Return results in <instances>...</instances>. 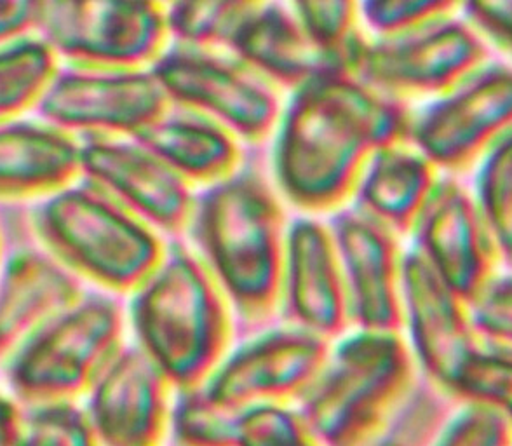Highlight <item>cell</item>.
Listing matches in <instances>:
<instances>
[{"mask_svg":"<svg viewBox=\"0 0 512 446\" xmlns=\"http://www.w3.org/2000/svg\"><path fill=\"white\" fill-rule=\"evenodd\" d=\"M314 41L349 65L359 39V0H284Z\"/></svg>","mask_w":512,"mask_h":446,"instance_id":"cell-30","label":"cell"},{"mask_svg":"<svg viewBox=\"0 0 512 446\" xmlns=\"http://www.w3.org/2000/svg\"><path fill=\"white\" fill-rule=\"evenodd\" d=\"M81 178L159 232L178 237L187 229L196 189L135 138L86 136Z\"/></svg>","mask_w":512,"mask_h":446,"instance_id":"cell-13","label":"cell"},{"mask_svg":"<svg viewBox=\"0 0 512 446\" xmlns=\"http://www.w3.org/2000/svg\"><path fill=\"white\" fill-rule=\"evenodd\" d=\"M403 304L415 363L427 379L450 391L462 363L479 349L469 305L417 250L403 257Z\"/></svg>","mask_w":512,"mask_h":446,"instance_id":"cell-18","label":"cell"},{"mask_svg":"<svg viewBox=\"0 0 512 446\" xmlns=\"http://www.w3.org/2000/svg\"><path fill=\"white\" fill-rule=\"evenodd\" d=\"M269 0H168L171 42L225 48L232 34Z\"/></svg>","mask_w":512,"mask_h":446,"instance_id":"cell-26","label":"cell"},{"mask_svg":"<svg viewBox=\"0 0 512 446\" xmlns=\"http://www.w3.org/2000/svg\"><path fill=\"white\" fill-rule=\"evenodd\" d=\"M32 222L53 257L110 293H131L166 251L159 230L84 178L46 196Z\"/></svg>","mask_w":512,"mask_h":446,"instance_id":"cell-5","label":"cell"},{"mask_svg":"<svg viewBox=\"0 0 512 446\" xmlns=\"http://www.w3.org/2000/svg\"><path fill=\"white\" fill-rule=\"evenodd\" d=\"M133 138L161 157L194 189L220 182L246 159V145L229 129L173 105Z\"/></svg>","mask_w":512,"mask_h":446,"instance_id":"cell-22","label":"cell"},{"mask_svg":"<svg viewBox=\"0 0 512 446\" xmlns=\"http://www.w3.org/2000/svg\"><path fill=\"white\" fill-rule=\"evenodd\" d=\"M269 431L267 403L222 405L209 399L201 386L175 389L168 434L176 445L263 446Z\"/></svg>","mask_w":512,"mask_h":446,"instance_id":"cell-24","label":"cell"},{"mask_svg":"<svg viewBox=\"0 0 512 446\" xmlns=\"http://www.w3.org/2000/svg\"><path fill=\"white\" fill-rule=\"evenodd\" d=\"M150 70L173 107L218 122L246 147L269 143L284 93L227 49L171 42Z\"/></svg>","mask_w":512,"mask_h":446,"instance_id":"cell-7","label":"cell"},{"mask_svg":"<svg viewBox=\"0 0 512 446\" xmlns=\"http://www.w3.org/2000/svg\"><path fill=\"white\" fill-rule=\"evenodd\" d=\"M485 61L478 32L465 21L446 18L406 34L377 35L373 41L361 37L349 68L371 88L406 102L450 93Z\"/></svg>","mask_w":512,"mask_h":446,"instance_id":"cell-9","label":"cell"},{"mask_svg":"<svg viewBox=\"0 0 512 446\" xmlns=\"http://www.w3.org/2000/svg\"><path fill=\"white\" fill-rule=\"evenodd\" d=\"M162 2H168V0H162Z\"/></svg>","mask_w":512,"mask_h":446,"instance_id":"cell-38","label":"cell"},{"mask_svg":"<svg viewBox=\"0 0 512 446\" xmlns=\"http://www.w3.org/2000/svg\"><path fill=\"white\" fill-rule=\"evenodd\" d=\"M462 0H359L364 23L380 37L399 35L450 18Z\"/></svg>","mask_w":512,"mask_h":446,"instance_id":"cell-32","label":"cell"},{"mask_svg":"<svg viewBox=\"0 0 512 446\" xmlns=\"http://www.w3.org/2000/svg\"><path fill=\"white\" fill-rule=\"evenodd\" d=\"M474 199L500 255L512 264V133L486 154Z\"/></svg>","mask_w":512,"mask_h":446,"instance_id":"cell-28","label":"cell"},{"mask_svg":"<svg viewBox=\"0 0 512 446\" xmlns=\"http://www.w3.org/2000/svg\"><path fill=\"white\" fill-rule=\"evenodd\" d=\"M438 171L411 143L382 147L363 169L349 204L405 236L436 187Z\"/></svg>","mask_w":512,"mask_h":446,"instance_id":"cell-23","label":"cell"},{"mask_svg":"<svg viewBox=\"0 0 512 446\" xmlns=\"http://www.w3.org/2000/svg\"><path fill=\"white\" fill-rule=\"evenodd\" d=\"M338 338L295 406L314 445H375L417 379V363L401 332L358 328Z\"/></svg>","mask_w":512,"mask_h":446,"instance_id":"cell-4","label":"cell"},{"mask_svg":"<svg viewBox=\"0 0 512 446\" xmlns=\"http://www.w3.org/2000/svg\"><path fill=\"white\" fill-rule=\"evenodd\" d=\"M450 396L460 401H483L497 406L512 422V359L474 351L453 379Z\"/></svg>","mask_w":512,"mask_h":446,"instance_id":"cell-31","label":"cell"},{"mask_svg":"<svg viewBox=\"0 0 512 446\" xmlns=\"http://www.w3.org/2000/svg\"><path fill=\"white\" fill-rule=\"evenodd\" d=\"M269 168L255 156L220 182L196 190L187 243L220 284L239 332L276 318L290 218Z\"/></svg>","mask_w":512,"mask_h":446,"instance_id":"cell-2","label":"cell"},{"mask_svg":"<svg viewBox=\"0 0 512 446\" xmlns=\"http://www.w3.org/2000/svg\"><path fill=\"white\" fill-rule=\"evenodd\" d=\"M331 342L297 326H263L227 351L201 389L222 405L295 403L316 379Z\"/></svg>","mask_w":512,"mask_h":446,"instance_id":"cell-12","label":"cell"},{"mask_svg":"<svg viewBox=\"0 0 512 446\" xmlns=\"http://www.w3.org/2000/svg\"><path fill=\"white\" fill-rule=\"evenodd\" d=\"M86 394L98 445H157L168 434L175 389L136 342L117 349Z\"/></svg>","mask_w":512,"mask_h":446,"instance_id":"cell-17","label":"cell"},{"mask_svg":"<svg viewBox=\"0 0 512 446\" xmlns=\"http://www.w3.org/2000/svg\"><path fill=\"white\" fill-rule=\"evenodd\" d=\"M469 309L478 335L512 347V276L493 279Z\"/></svg>","mask_w":512,"mask_h":446,"instance_id":"cell-34","label":"cell"},{"mask_svg":"<svg viewBox=\"0 0 512 446\" xmlns=\"http://www.w3.org/2000/svg\"><path fill=\"white\" fill-rule=\"evenodd\" d=\"M415 379L405 398L385 424L375 445H429L438 440L439 434L452 417L448 392L427 379ZM455 399V398H453Z\"/></svg>","mask_w":512,"mask_h":446,"instance_id":"cell-27","label":"cell"},{"mask_svg":"<svg viewBox=\"0 0 512 446\" xmlns=\"http://www.w3.org/2000/svg\"><path fill=\"white\" fill-rule=\"evenodd\" d=\"M58 72V56L42 39L0 44V122L37 105Z\"/></svg>","mask_w":512,"mask_h":446,"instance_id":"cell-25","label":"cell"},{"mask_svg":"<svg viewBox=\"0 0 512 446\" xmlns=\"http://www.w3.org/2000/svg\"><path fill=\"white\" fill-rule=\"evenodd\" d=\"M35 107L42 121L70 135L133 138L171 103L150 67L72 65L58 68Z\"/></svg>","mask_w":512,"mask_h":446,"instance_id":"cell-10","label":"cell"},{"mask_svg":"<svg viewBox=\"0 0 512 446\" xmlns=\"http://www.w3.org/2000/svg\"><path fill=\"white\" fill-rule=\"evenodd\" d=\"M512 133V68H481L413 114L410 143L438 169L460 173Z\"/></svg>","mask_w":512,"mask_h":446,"instance_id":"cell-11","label":"cell"},{"mask_svg":"<svg viewBox=\"0 0 512 446\" xmlns=\"http://www.w3.org/2000/svg\"><path fill=\"white\" fill-rule=\"evenodd\" d=\"M465 23L512 56V0H462Z\"/></svg>","mask_w":512,"mask_h":446,"instance_id":"cell-35","label":"cell"},{"mask_svg":"<svg viewBox=\"0 0 512 446\" xmlns=\"http://www.w3.org/2000/svg\"><path fill=\"white\" fill-rule=\"evenodd\" d=\"M124 311L108 293H82L6 358V377L25 401L79 398L122 345Z\"/></svg>","mask_w":512,"mask_h":446,"instance_id":"cell-6","label":"cell"},{"mask_svg":"<svg viewBox=\"0 0 512 446\" xmlns=\"http://www.w3.org/2000/svg\"><path fill=\"white\" fill-rule=\"evenodd\" d=\"M276 318L328 340L352 325L337 246L317 215L300 213L288 223Z\"/></svg>","mask_w":512,"mask_h":446,"instance_id":"cell-16","label":"cell"},{"mask_svg":"<svg viewBox=\"0 0 512 446\" xmlns=\"http://www.w3.org/2000/svg\"><path fill=\"white\" fill-rule=\"evenodd\" d=\"M20 410V445H98L86 406L75 398L27 403Z\"/></svg>","mask_w":512,"mask_h":446,"instance_id":"cell-29","label":"cell"},{"mask_svg":"<svg viewBox=\"0 0 512 446\" xmlns=\"http://www.w3.org/2000/svg\"><path fill=\"white\" fill-rule=\"evenodd\" d=\"M39 30L79 67H150L171 44L162 0H46Z\"/></svg>","mask_w":512,"mask_h":446,"instance_id":"cell-8","label":"cell"},{"mask_svg":"<svg viewBox=\"0 0 512 446\" xmlns=\"http://www.w3.org/2000/svg\"><path fill=\"white\" fill-rule=\"evenodd\" d=\"M225 49L286 95L330 68L347 65L314 41L284 0L258 7Z\"/></svg>","mask_w":512,"mask_h":446,"instance_id":"cell-19","label":"cell"},{"mask_svg":"<svg viewBox=\"0 0 512 446\" xmlns=\"http://www.w3.org/2000/svg\"><path fill=\"white\" fill-rule=\"evenodd\" d=\"M79 276L51 253L14 251L0 271V359L81 297Z\"/></svg>","mask_w":512,"mask_h":446,"instance_id":"cell-20","label":"cell"},{"mask_svg":"<svg viewBox=\"0 0 512 446\" xmlns=\"http://www.w3.org/2000/svg\"><path fill=\"white\" fill-rule=\"evenodd\" d=\"M136 344L173 389L203 386L230 349L234 312L192 246L175 239L161 262L129 293Z\"/></svg>","mask_w":512,"mask_h":446,"instance_id":"cell-3","label":"cell"},{"mask_svg":"<svg viewBox=\"0 0 512 446\" xmlns=\"http://www.w3.org/2000/svg\"><path fill=\"white\" fill-rule=\"evenodd\" d=\"M20 445V408L0 391V446Z\"/></svg>","mask_w":512,"mask_h":446,"instance_id":"cell-37","label":"cell"},{"mask_svg":"<svg viewBox=\"0 0 512 446\" xmlns=\"http://www.w3.org/2000/svg\"><path fill=\"white\" fill-rule=\"evenodd\" d=\"M408 103L330 68L284 98L270 136L269 173L291 208L326 215L351 203L373 152L410 143Z\"/></svg>","mask_w":512,"mask_h":446,"instance_id":"cell-1","label":"cell"},{"mask_svg":"<svg viewBox=\"0 0 512 446\" xmlns=\"http://www.w3.org/2000/svg\"><path fill=\"white\" fill-rule=\"evenodd\" d=\"M81 178V142L48 122H0V197L49 196Z\"/></svg>","mask_w":512,"mask_h":446,"instance_id":"cell-21","label":"cell"},{"mask_svg":"<svg viewBox=\"0 0 512 446\" xmlns=\"http://www.w3.org/2000/svg\"><path fill=\"white\" fill-rule=\"evenodd\" d=\"M432 271L471 307L497 278L499 248L476 199L453 178H439L410 232Z\"/></svg>","mask_w":512,"mask_h":446,"instance_id":"cell-15","label":"cell"},{"mask_svg":"<svg viewBox=\"0 0 512 446\" xmlns=\"http://www.w3.org/2000/svg\"><path fill=\"white\" fill-rule=\"evenodd\" d=\"M453 410L436 445L507 446L512 445V422L497 406L483 401H462Z\"/></svg>","mask_w":512,"mask_h":446,"instance_id":"cell-33","label":"cell"},{"mask_svg":"<svg viewBox=\"0 0 512 446\" xmlns=\"http://www.w3.org/2000/svg\"><path fill=\"white\" fill-rule=\"evenodd\" d=\"M328 227L344 272L352 325L373 332H403L405 253L398 234L352 204L330 213Z\"/></svg>","mask_w":512,"mask_h":446,"instance_id":"cell-14","label":"cell"},{"mask_svg":"<svg viewBox=\"0 0 512 446\" xmlns=\"http://www.w3.org/2000/svg\"><path fill=\"white\" fill-rule=\"evenodd\" d=\"M46 0H0V44L23 39L39 28Z\"/></svg>","mask_w":512,"mask_h":446,"instance_id":"cell-36","label":"cell"}]
</instances>
